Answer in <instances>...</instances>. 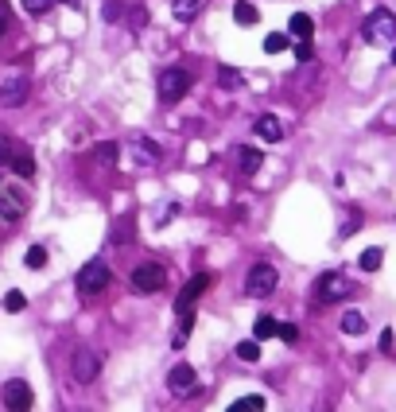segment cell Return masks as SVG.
I'll return each mask as SVG.
<instances>
[{
    "label": "cell",
    "mask_w": 396,
    "mask_h": 412,
    "mask_svg": "<svg viewBox=\"0 0 396 412\" xmlns=\"http://www.w3.org/2000/svg\"><path fill=\"white\" fill-rule=\"evenodd\" d=\"M276 284H280V272L272 269L268 261H261V265L249 269V277H245V295H249V300H264V295L276 292Z\"/></svg>",
    "instance_id": "1"
},
{
    "label": "cell",
    "mask_w": 396,
    "mask_h": 412,
    "mask_svg": "<svg viewBox=\"0 0 396 412\" xmlns=\"http://www.w3.org/2000/svg\"><path fill=\"white\" fill-rule=\"evenodd\" d=\"M109 265L105 261H90L82 272H78V295L82 300H93V295H102L105 288H109Z\"/></svg>",
    "instance_id": "2"
},
{
    "label": "cell",
    "mask_w": 396,
    "mask_h": 412,
    "mask_svg": "<svg viewBox=\"0 0 396 412\" xmlns=\"http://www.w3.org/2000/svg\"><path fill=\"white\" fill-rule=\"evenodd\" d=\"M365 39L369 43H392L396 39V16L388 8H373L369 16H365Z\"/></svg>",
    "instance_id": "3"
},
{
    "label": "cell",
    "mask_w": 396,
    "mask_h": 412,
    "mask_svg": "<svg viewBox=\"0 0 396 412\" xmlns=\"http://www.w3.org/2000/svg\"><path fill=\"white\" fill-rule=\"evenodd\" d=\"M168 284V269L163 265H156V261H144V265H136L132 269V288L140 295H148V292H160V288Z\"/></svg>",
    "instance_id": "4"
},
{
    "label": "cell",
    "mask_w": 396,
    "mask_h": 412,
    "mask_svg": "<svg viewBox=\"0 0 396 412\" xmlns=\"http://www.w3.org/2000/svg\"><path fill=\"white\" fill-rule=\"evenodd\" d=\"M0 397H4V408H8V412H32V404H35V393H32V385H27L24 378L4 381Z\"/></svg>",
    "instance_id": "5"
},
{
    "label": "cell",
    "mask_w": 396,
    "mask_h": 412,
    "mask_svg": "<svg viewBox=\"0 0 396 412\" xmlns=\"http://www.w3.org/2000/svg\"><path fill=\"white\" fill-rule=\"evenodd\" d=\"M24 101H27V74H20V70L0 74V105L16 109V105H24Z\"/></svg>",
    "instance_id": "6"
},
{
    "label": "cell",
    "mask_w": 396,
    "mask_h": 412,
    "mask_svg": "<svg viewBox=\"0 0 396 412\" xmlns=\"http://www.w3.org/2000/svg\"><path fill=\"white\" fill-rule=\"evenodd\" d=\"M191 82H194V78H191V70L168 67V70L160 74V98H163V101H179L186 90H191Z\"/></svg>",
    "instance_id": "7"
},
{
    "label": "cell",
    "mask_w": 396,
    "mask_h": 412,
    "mask_svg": "<svg viewBox=\"0 0 396 412\" xmlns=\"http://www.w3.org/2000/svg\"><path fill=\"white\" fill-rule=\"evenodd\" d=\"M27 211V194L20 187H0V222H20Z\"/></svg>",
    "instance_id": "8"
},
{
    "label": "cell",
    "mask_w": 396,
    "mask_h": 412,
    "mask_svg": "<svg viewBox=\"0 0 396 412\" xmlns=\"http://www.w3.org/2000/svg\"><path fill=\"white\" fill-rule=\"evenodd\" d=\"M210 284H214L210 272H198V277H191V280L183 284V292H179V300H175V312H179V315H191V307L198 303V295H203Z\"/></svg>",
    "instance_id": "9"
},
{
    "label": "cell",
    "mask_w": 396,
    "mask_h": 412,
    "mask_svg": "<svg viewBox=\"0 0 396 412\" xmlns=\"http://www.w3.org/2000/svg\"><path fill=\"white\" fill-rule=\"evenodd\" d=\"M70 370H74V378L82 381V385H90V381H97V373H102V358H97L90 346H78Z\"/></svg>",
    "instance_id": "10"
},
{
    "label": "cell",
    "mask_w": 396,
    "mask_h": 412,
    "mask_svg": "<svg viewBox=\"0 0 396 412\" xmlns=\"http://www.w3.org/2000/svg\"><path fill=\"white\" fill-rule=\"evenodd\" d=\"M350 292H354V288H350V280H346V277H334V272L319 277V288H315L319 303H338V300H346Z\"/></svg>",
    "instance_id": "11"
},
{
    "label": "cell",
    "mask_w": 396,
    "mask_h": 412,
    "mask_svg": "<svg viewBox=\"0 0 396 412\" xmlns=\"http://www.w3.org/2000/svg\"><path fill=\"white\" fill-rule=\"evenodd\" d=\"M168 389L175 397H191L194 389H198V378H194V366H186V362H179L175 370L168 373Z\"/></svg>",
    "instance_id": "12"
},
{
    "label": "cell",
    "mask_w": 396,
    "mask_h": 412,
    "mask_svg": "<svg viewBox=\"0 0 396 412\" xmlns=\"http://www.w3.org/2000/svg\"><path fill=\"white\" fill-rule=\"evenodd\" d=\"M132 152H136V160L140 164H160V144L156 140H148V136H132Z\"/></svg>",
    "instance_id": "13"
},
{
    "label": "cell",
    "mask_w": 396,
    "mask_h": 412,
    "mask_svg": "<svg viewBox=\"0 0 396 412\" xmlns=\"http://www.w3.org/2000/svg\"><path fill=\"white\" fill-rule=\"evenodd\" d=\"M287 35H295L299 43H307L315 35V20L307 16V12H295V16L287 20Z\"/></svg>",
    "instance_id": "14"
},
{
    "label": "cell",
    "mask_w": 396,
    "mask_h": 412,
    "mask_svg": "<svg viewBox=\"0 0 396 412\" xmlns=\"http://www.w3.org/2000/svg\"><path fill=\"white\" fill-rule=\"evenodd\" d=\"M338 327H342V335H362V331H365V312H357V307H350V312H342V319H338Z\"/></svg>",
    "instance_id": "15"
},
{
    "label": "cell",
    "mask_w": 396,
    "mask_h": 412,
    "mask_svg": "<svg viewBox=\"0 0 396 412\" xmlns=\"http://www.w3.org/2000/svg\"><path fill=\"white\" fill-rule=\"evenodd\" d=\"M198 8H203V0H171V12H175L179 24H191L198 16Z\"/></svg>",
    "instance_id": "16"
},
{
    "label": "cell",
    "mask_w": 396,
    "mask_h": 412,
    "mask_svg": "<svg viewBox=\"0 0 396 412\" xmlns=\"http://www.w3.org/2000/svg\"><path fill=\"white\" fill-rule=\"evenodd\" d=\"M257 136L276 144V140H284V125H280L276 117H261V121H257Z\"/></svg>",
    "instance_id": "17"
},
{
    "label": "cell",
    "mask_w": 396,
    "mask_h": 412,
    "mask_svg": "<svg viewBox=\"0 0 396 412\" xmlns=\"http://www.w3.org/2000/svg\"><path fill=\"white\" fill-rule=\"evenodd\" d=\"M261 160H264V156L257 148H241V152H237V168H241V175H253V171L261 168Z\"/></svg>",
    "instance_id": "18"
},
{
    "label": "cell",
    "mask_w": 396,
    "mask_h": 412,
    "mask_svg": "<svg viewBox=\"0 0 396 412\" xmlns=\"http://www.w3.org/2000/svg\"><path fill=\"white\" fill-rule=\"evenodd\" d=\"M233 20H237V24H245V27H253L257 20H261V12H257V4H249V0H237V4H233Z\"/></svg>",
    "instance_id": "19"
},
{
    "label": "cell",
    "mask_w": 396,
    "mask_h": 412,
    "mask_svg": "<svg viewBox=\"0 0 396 412\" xmlns=\"http://www.w3.org/2000/svg\"><path fill=\"white\" fill-rule=\"evenodd\" d=\"M280 335V323L272 319V315H257V323H253V338L261 343V338H276Z\"/></svg>",
    "instance_id": "20"
},
{
    "label": "cell",
    "mask_w": 396,
    "mask_h": 412,
    "mask_svg": "<svg viewBox=\"0 0 396 412\" xmlns=\"http://www.w3.org/2000/svg\"><path fill=\"white\" fill-rule=\"evenodd\" d=\"M12 171H16L20 179H32V175H35V160H32V152H16V156H12Z\"/></svg>",
    "instance_id": "21"
},
{
    "label": "cell",
    "mask_w": 396,
    "mask_h": 412,
    "mask_svg": "<svg viewBox=\"0 0 396 412\" xmlns=\"http://www.w3.org/2000/svg\"><path fill=\"white\" fill-rule=\"evenodd\" d=\"M357 265H362V272H377L381 265H385V249H377V245H373V249H365L362 257H357Z\"/></svg>",
    "instance_id": "22"
},
{
    "label": "cell",
    "mask_w": 396,
    "mask_h": 412,
    "mask_svg": "<svg viewBox=\"0 0 396 412\" xmlns=\"http://www.w3.org/2000/svg\"><path fill=\"white\" fill-rule=\"evenodd\" d=\"M237 358L257 362V358H261V343H257V338H241V343H237Z\"/></svg>",
    "instance_id": "23"
},
{
    "label": "cell",
    "mask_w": 396,
    "mask_h": 412,
    "mask_svg": "<svg viewBox=\"0 0 396 412\" xmlns=\"http://www.w3.org/2000/svg\"><path fill=\"white\" fill-rule=\"evenodd\" d=\"M287 43H292V35H284V32L264 35V51H268V55H280V51H287Z\"/></svg>",
    "instance_id": "24"
},
{
    "label": "cell",
    "mask_w": 396,
    "mask_h": 412,
    "mask_svg": "<svg viewBox=\"0 0 396 412\" xmlns=\"http://www.w3.org/2000/svg\"><path fill=\"white\" fill-rule=\"evenodd\" d=\"M245 78H241V70H233V67H221L218 70V86H226V90H237Z\"/></svg>",
    "instance_id": "25"
},
{
    "label": "cell",
    "mask_w": 396,
    "mask_h": 412,
    "mask_svg": "<svg viewBox=\"0 0 396 412\" xmlns=\"http://www.w3.org/2000/svg\"><path fill=\"white\" fill-rule=\"evenodd\" d=\"M24 307H27V295L24 292H16V288L4 292V312H24Z\"/></svg>",
    "instance_id": "26"
},
{
    "label": "cell",
    "mask_w": 396,
    "mask_h": 412,
    "mask_svg": "<svg viewBox=\"0 0 396 412\" xmlns=\"http://www.w3.org/2000/svg\"><path fill=\"white\" fill-rule=\"evenodd\" d=\"M93 156H97L102 164H113V160L121 156V148H117L113 140H105V144H97V148H93Z\"/></svg>",
    "instance_id": "27"
},
{
    "label": "cell",
    "mask_w": 396,
    "mask_h": 412,
    "mask_svg": "<svg viewBox=\"0 0 396 412\" xmlns=\"http://www.w3.org/2000/svg\"><path fill=\"white\" fill-rule=\"evenodd\" d=\"M24 265L27 269H43V265H47V249H43V245H32L27 257H24Z\"/></svg>",
    "instance_id": "28"
},
{
    "label": "cell",
    "mask_w": 396,
    "mask_h": 412,
    "mask_svg": "<svg viewBox=\"0 0 396 412\" xmlns=\"http://www.w3.org/2000/svg\"><path fill=\"white\" fill-rule=\"evenodd\" d=\"M237 404H241V412H261L264 408V397L261 393H249V397H241Z\"/></svg>",
    "instance_id": "29"
},
{
    "label": "cell",
    "mask_w": 396,
    "mask_h": 412,
    "mask_svg": "<svg viewBox=\"0 0 396 412\" xmlns=\"http://www.w3.org/2000/svg\"><path fill=\"white\" fill-rule=\"evenodd\" d=\"M20 4H24V8L32 12V16H43V12H51L55 0H20Z\"/></svg>",
    "instance_id": "30"
},
{
    "label": "cell",
    "mask_w": 396,
    "mask_h": 412,
    "mask_svg": "<svg viewBox=\"0 0 396 412\" xmlns=\"http://www.w3.org/2000/svg\"><path fill=\"white\" fill-rule=\"evenodd\" d=\"M276 338H284L287 346H295V343H299V327H295V323H280V335Z\"/></svg>",
    "instance_id": "31"
},
{
    "label": "cell",
    "mask_w": 396,
    "mask_h": 412,
    "mask_svg": "<svg viewBox=\"0 0 396 412\" xmlns=\"http://www.w3.org/2000/svg\"><path fill=\"white\" fill-rule=\"evenodd\" d=\"M311 55H315L311 39H307V43H295V59H299V62H307V59H311Z\"/></svg>",
    "instance_id": "32"
},
{
    "label": "cell",
    "mask_w": 396,
    "mask_h": 412,
    "mask_svg": "<svg viewBox=\"0 0 396 412\" xmlns=\"http://www.w3.org/2000/svg\"><path fill=\"white\" fill-rule=\"evenodd\" d=\"M12 156H16V152H12V144L0 136V168H4V164H12Z\"/></svg>",
    "instance_id": "33"
},
{
    "label": "cell",
    "mask_w": 396,
    "mask_h": 412,
    "mask_svg": "<svg viewBox=\"0 0 396 412\" xmlns=\"http://www.w3.org/2000/svg\"><path fill=\"white\" fill-rule=\"evenodd\" d=\"M121 12H125V8H121V0H109V4H105V20H109V24H113V20H121Z\"/></svg>",
    "instance_id": "34"
},
{
    "label": "cell",
    "mask_w": 396,
    "mask_h": 412,
    "mask_svg": "<svg viewBox=\"0 0 396 412\" xmlns=\"http://www.w3.org/2000/svg\"><path fill=\"white\" fill-rule=\"evenodd\" d=\"M226 412H241V404H237V401H233V404H229V408H226Z\"/></svg>",
    "instance_id": "35"
},
{
    "label": "cell",
    "mask_w": 396,
    "mask_h": 412,
    "mask_svg": "<svg viewBox=\"0 0 396 412\" xmlns=\"http://www.w3.org/2000/svg\"><path fill=\"white\" fill-rule=\"evenodd\" d=\"M62 4H70V8H78V4H82V0H62Z\"/></svg>",
    "instance_id": "36"
},
{
    "label": "cell",
    "mask_w": 396,
    "mask_h": 412,
    "mask_svg": "<svg viewBox=\"0 0 396 412\" xmlns=\"http://www.w3.org/2000/svg\"><path fill=\"white\" fill-rule=\"evenodd\" d=\"M0 35H4V8H0Z\"/></svg>",
    "instance_id": "37"
},
{
    "label": "cell",
    "mask_w": 396,
    "mask_h": 412,
    "mask_svg": "<svg viewBox=\"0 0 396 412\" xmlns=\"http://www.w3.org/2000/svg\"><path fill=\"white\" fill-rule=\"evenodd\" d=\"M392 67H396V47H392Z\"/></svg>",
    "instance_id": "38"
}]
</instances>
